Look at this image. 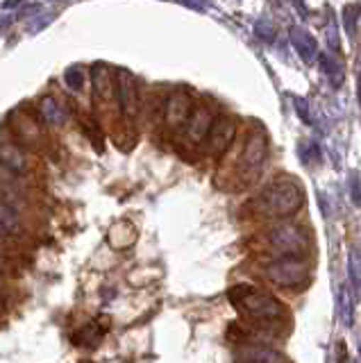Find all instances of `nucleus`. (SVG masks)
Segmentation results:
<instances>
[{
    "label": "nucleus",
    "mask_w": 361,
    "mask_h": 363,
    "mask_svg": "<svg viewBox=\"0 0 361 363\" xmlns=\"http://www.w3.org/2000/svg\"><path fill=\"white\" fill-rule=\"evenodd\" d=\"M330 43H332L334 50H338V45H341V43H338V34H336V28H334V21L332 18H330Z\"/></svg>",
    "instance_id": "nucleus-25"
},
{
    "label": "nucleus",
    "mask_w": 361,
    "mask_h": 363,
    "mask_svg": "<svg viewBox=\"0 0 361 363\" xmlns=\"http://www.w3.org/2000/svg\"><path fill=\"white\" fill-rule=\"evenodd\" d=\"M39 116L41 121L50 125V128H62L66 123V109L62 107V102L55 98V96H46L39 100Z\"/></svg>",
    "instance_id": "nucleus-13"
},
{
    "label": "nucleus",
    "mask_w": 361,
    "mask_h": 363,
    "mask_svg": "<svg viewBox=\"0 0 361 363\" xmlns=\"http://www.w3.org/2000/svg\"><path fill=\"white\" fill-rule=\"evenodd\" d=\"M0 306H3V295H0Z\"/></svg>",
    "instance_id": "nucleus-27"
},
{
    "label": "nucleus",
    "mask_w": 361,
    "mask_h": 363,
    "mask_svg": "<svg viewBox=\"0 0 361 363\" xmlns=\"http://www.w3.org/2000/svg\"><path fill=\"white\" fill-rule=\"evenodd\" d=\"M300 155H302V159L307 164H309V157L313 159V162H318V159H321V152H318V147H316V143H304L300 147Z\"/></svg>",
    "instance_id": "nucleus-21"
},
{
    "label": "nucleus",
    "mask_w": 361,
    "mask_h": 363,
    "mask_svg": "<svg viewBox=\"0 0 361 363\" xmlns=\"http://www.w3.org/2000/svg\"><path fill=\"white\" fill-rule=\"evenodd\" d=\"M321 66H323V73L327 75V79H330L334 86H341L343 84V79H345V66H343V62L338 60L336 55L323 52L321 55Z\"/></svg>",
    "instance_id": "nucleus-15"
},
{
    "label": "nucleus",
    "mask_w": 361,
    "mask_h": 363,
    "mask_svg": "<svg viewBox=\"0 0 361 363\" xmlns=\"http://www.w3.org/2000/svg\"><path fill=\"white\" fill-rule=\"evenodd\" d=\"M268 157V139L262 130H255L243 145V155H241V170L245 177H255L259 175V170L264 168Z\"/></svg>",
    "instance_id": "nucleus-6"
},
{
    "label": "nucleus",
    "mask_w": 361,
    "mask_h": 363,
    "mask_svg": "<svg viewBox=\"0 0 361 363\" xmlns=\"http://www.w3.org/2000/svg\"><path fill=\"white\" fill-rule=\"evenodd\" d=\"M350 279H352L357 293H361V257L357 252L350 255Z\"/></svg>",
    "instance_id": "nucleus-20"
},
{
    "label": "nucleus",
    "mask_w": 361,
    "mask_h": 363,
    "mask_svg": "<svg viewBox=\"0 0 361 363\" xmlns=\"http://www.w3.org/2000/svg\"><path fill=\"white\" fill-rule=\"evenodd\" d=\"M268 245L282 257H302L309 247V238L298 225H277L268 232Z\"/></svg>",
    "instance_id": "nucleus-4"
},
{
    "label": "nucleus",
    "mask_w": 361,
    "mask_h": 363,
    "mask_svg": "<svg viewBox=\"0 0 361 363\" xmlns=\"http://www.w3.org/2000/svg\"><path fill=\"white\" fill-rule=\"evenodd\" d=\"M91 84H94V96L100 100H109L114 96V79L105 64H94L91 68Z\"/></svg>",
    "instance_id": "nucleus-14"
},
{
    "label": "nucleus",
    "mask_w": 361,
    "mask_h": 363,
    "mask_svg": "<svg viewBox=\"0 0 361 363\" xmlns=\"http://www.w3.org/2000/svg\"><path fill=\"white\" fill-rule=\"evenodd\" d=\"M228 300L234 304V309L239 311L243 318L252 323H277L284 318V306L273 295L257 291L255 286L248 284H236L228 291Z\"/></svg>",
    "instance_id": "nucleus-1"
},
{
    "label": "nucleus",
    "mask_w": 361,
    "mask_h": 363,
    "mask_svg": "<svg viewBox=\"0 0 361 363\" xmlns=\"http://www.w3.org/2000/svg\"><path fill=\"white\" fill-rule=\"evenodd\" d=\"M3 234H5V232H3V227H0V238H3Z\"/></svg>",
    "instance_id": "nucleus-26"
},
{
    "label": "nucleus",
    "mask_w": 361,
    "mask_h": 363,
    "mask_svg": "<svg viewBox=\"0 0 361 363\" xmlns=\"http://www.w3.org/2000/svg\"><path fill=\"white\" fill-rule=\"evenodd\" d=\"M255 34L262 41H275V34H277V30H275V26L270 21H266V18H262V21H257V26H255Z\"/></svg>",
    "instance_id": "nucleus-19"
},
{
    "label": "nucleus",
    "mask_w": 361,
    "mask_h": 363,
    "mask_svg": "<svg viewBox=\"0 0 361 363\" xmlns=\"http://www.w3.org/2000/svg\"><path fill=\"white\" fill-rule=\"evenodd\" d=\"M84 82H87V75L80 66H71L64 71V84L69 86L71 91H82L84 89Z\"/></svg>",
    "instance_id": "nucleus-17"
},
{
    "label": "nucleus",
    "mask_w": 361,
    "mask_h": 363,
    "mask_svg": "<svg viewBox=\"0 0 361 363\" xmlns=\"http://www.w3.org/2000/svg\"><path fill=\"white\" fill-rule=\"evenodd\" d=\"M266 277L282 289H298L309 279V264L302 257H279L266 266Z\"/></svg>",
    "instance_id": "nucleus-3"
},
{
    "label": "nucleus",
    "mask_w": 361,
    "mask_h": 363,
    "mask_svg": "<svg viewBox=\"0 0 361 363\" xmlns=\"http://www.w3.org/2000/svg\"><path fill=\"white\" fill-rule=\"evenodd\" d=\"M234 136H236V123L234 118L230 116H218V118H213L211 123V128H209V134H207V152L213 157V159H218L223 157L225 152L230 150V145L234 141Z\"/></svg>",
    "instance_id": "nucleus-7"
},
{
    "label": "nucleus",
    "mask_w": 361,
    "mask_h": 363,
    "mask_svg": "<svg viewBox=\"0 0 361 363\" xmlns=\"http://www.w3.org/2000/svg\"><path fill=\"white\" fill-rule=\"evenodd\" d=\"M304 202V193L293 177H277L262 191L259 196V209L273 218L293 216Z\"/></svg>",
    "instance_id": "nucleus-2"
},
{
    "label": "nucleus",
    "mask_w": 361,
    "mask_h": 363,
    "mask_svg": "<svg viewBox=\"0 0 361 363\" xmlns=\"http://www.w3.org/2000/svg\"><path fill=\"white\" fill-rule=\"evenodd\" d=\"M296 105H298V113L302 116L304 123H311V111L307 109V102H304L302 98H296Z\"/></svg>",
    "instance_id": "nucleus-23"
},
{
    "label": "nucleus",
    "mask_w": 361,
    "mask_h": 363,
    "mask_svg": "<svg viewBox=\"0 0 361 363\" xmlns=\"http://www.w3.org/2000/svg\"><path fill=\"white\" fill-rule=\"evenodd\" d=\"M211 123H213L211 111L205 109V107H196L194 111H191L189 121L184 123V128H182V130H184V136H187V141H189V143H202V141L207 139Z\"/></svg>",
    "instance_id": "nucleus-9"
},
{
    "label": "nucleus",
    "mask_w": 361,
    "mask_h": 363,
    "mask_svg": "<svg viewBox=\"0 0 361 363\" xmlns=\"http://www.w3.org/2000/svg\"><path fill=\"white\" fill-rule=\"evenodd\" d=\"M114 94L118 100V109L130 123L139 118L141 111V94H139V79L130 73L128 68L116 71V82H114Z\"/></svg>",
    "instance_id": "nucleus-5"
},
{
    "label": "nucleus",
    "mask_w": 361,
    "mask_h": 363,
    "mask_svg": "<svg viewBox=\"0 0 361 363\" xmlns=\"http://www.w3.org/2000/svg\"><path fill=\"white\" fill-rule=\"evenodd\" d=\"M359 11L361 7L359 5H348L343 9V23H345V32L350 37H355L357 34V21H359Z\"/></svg>",
    "instance_id": "nucleus-18"
},
{
    "label": "nucleus",
    "mask_w": 361,
    "mask_h": 363,
    "mask_svg": "<svg viewBox=\"0 0 361 363\" xmlns=\"http://www.w3.org/2000/svg\"><path fill=\"white\" fill-rule=\"evenodd\" d=\"M0 227H3V232H12V234L21 230L18 211L9 202H3V200H0Z\"/></svg>",
    "instance_id": "nucleus-16"
},
{
    "label": "nucleus",
    "mask_w": 361,
    "mask_h": 363,
    "mask_svg": "<svg viewBox=\"0 0 361 363\" xmlns=\"http://www.w3.org/2000/svg\"><path fill=\"white\" fill-rule=\"evenodd\" d=\"M289 39H291V45L296 48V52L300 55V60L304 64H313L316 57H318V41L313 39V34L304 28H291L289 30Z\"/></svg>",
    "instance_id": "nucleus-10"
},
{
    "label": "nucleus",
    "mask_w": 361,
    "mask_h": 363,
    "mask_svg": "<svg viewBox=\"0 0 361 363\" xmlns=\"http://www.w3.org/2000/svg\"><path fill=\"white\" fill-rule=\"evenodd\" d=\"M191 111H194V100H191V96L187 91H175V94L168 96L164 105V123L171 130H179V128H184Z\"/></svg>",
    "instance_id": "nucleus-8"
},
{
    "label": "nucleus",
    "mask_w": 361,
    "mask_h": 363,
    "mask_svg": "<svg viewBox=\"0 0 361 363\" xmlns=\"http://www.w3.org/2000/svg\"><path fill=\"white\" fill-rule=\"evenodd\" d=\"M234 363H287L279 352L264 345H243L234 352Z\"/></svg>",
    "instance_id": "nucleus-11"
},
{
    "label": "nucleus",
    "mask_w": 361,
    "mask_h": 363,
    "mask_svg": "<svg viewBox=\"0 0 361 363\" xmlns=\"http://www.w3.org/2000/svg\"><path fill=\"white\" fill-rule=\"evenodd\" d=\"M343 320H345V325L352 323V306H350V293L348 291L343 293Z\"/></svg>",
    "instance_id": "nucleus-22"
},
{
    "label": "nucleus",
    "mask_w": 361,
    "mask_h": 363,
    "mask_svg": "<svg viewBox=\"0 0 361 363\" xmlns=\"http://www.w3.org/2000/svg\"><path fill=\"white\" fill-rule=\"evenodd\" d=\"M350 186H352V200H355V204H361V191H359V179H357V175L350 179Z\"/></svg>",
    "instance_id": "nucleus-24"
},
{
    "label": "nucleus",
    "mask_w": 361,
    "mask_h": 363,
    "mask_svg": "<svg viewBox=\"0 0 361 363\" xmlns=\"http://www.w3.org/2000/svg\"><path fill=\"white\" fill-rule=\"evenodd\" d=\"M0 166H5L9 173L26 175L28 173V157L16 143L3 141L0 143Z\"/></svg>",
    "instance_id": "nucleus-12"
}]
</instances>
